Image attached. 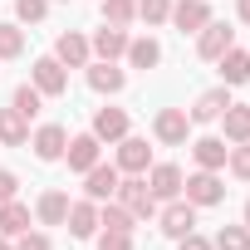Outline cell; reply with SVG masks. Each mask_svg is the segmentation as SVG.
<instances>
[{"label": "cell", "mask_w": 250, "mask_h": 250, "mask_svg": "<svg viewBox=\"0 0 250 250\" xmlns=\"http://www.w3.org/2000/svg\"><path fill=\"white\" fill-rule=\"evenodd\" d=\"M118 206H128L138 221H152L157 216V196H152V187L143 182V177H128V182H118Z\"/></svg>", "instance_id": "1"}, {"label": "cell", "mask_w": 250, "mask_h": 250, "mask_svg": "<svg viewBox=\"0 0 250 250\" xmlns=\"http://www.w3.org/2000/svg\"><path fill=\"white\" fill-rule=\"evenodd\" d=\"M196 35H201V40H196V54H201V59H211V64H216V59L235 44V30H230L226 20H206Z\"/></svg>", "instance_id": "2"}, {"label": "cell", "mask_w": 250, "mask_h": 250, "mask_svg": "<svg viewBox=\"0 0 250 250\" xmlns=\"http://www.w3.org/2000/svg\"><path fill=\"white\" fill-rule=\"evenodd\" d=\"M182 191H187L191 206H221V201H226V187H221L216 172H196V177H187Z\"/></svg>", "instance_id": "3"}, {"label": "cell", "mask_w": 250, "mask_h": 250, "mask_svg": "<svg viewBox=\"0 0 250 250\" xmlns=\"http://www.w3.org/2000/svg\"><path fill=\"white\" fill-rule=\"evenodd\" d=\"M35 88L44 93V98H59V93H69V69L49 54V59H35Z\"/></svg>", "instance_id": "4"}, {"label": "cell", "mask_w": 250, "mask_h": 250, "mask_svg": "<svg viewBox=\"0 0 250 250\" xmlns=\"http://www.w3.org/2000/svg\"><path fill=\"white\" fill-rule=\"evenodd\" d=\"M157 221H162V235L182 240V235H191V230H196V206H191V201H177V196H172V201H167V211H162Z\"/></svg>", "instance_id": "5"}, {"label": "cell", "mask_w": 250, "mask_h": 250, "mask_svg": "<svg viewBox=\"0 0 250 250\" xmlns=\"http://www.w3.org/2000/svg\"><path fill=\"white\" fill-rule=\"evenodd\" d=\"M152 167V147L143 138H118V172H128V177H143Z\"/></svg>", "instance_id": "6"}, {"label": "cell", "mask_w": 250, "mask_h": 250, "mask_svg": "<svg viewBox=\"0 0 250 250\" xmlns=\"http://www.w3.org/2000/svg\"><path fill=\"white\" fill-rule=\"evenodd\" d=\"M118 182H123V172H118V167H103V162H93V167L83 172V191H88V201H113Z\"/></svg>", "instance_id": "7"}, {"label": "cell", "mask_w": 250, "mask_h": 250, "mask_svg": "<svg viewBox=\"0 0 250 250\" xmlns=\"http://www.w3.org/2000/svg\"><path fill=\"white\" fill-rule=\"evenodd\" d=\"M187 128H191V118H187V108H162V113H157V123H152V133H157V143H167V147L187 143Z\"/></svg>", "instance_id": "8"}, {"label": "cell", "mask_w": 250, "mask_h": 250, "mask_svg": "<svg viewBox=\"0 0 250 250\" xmlns=\"http://www.w3.org/2000/svg\"><path fill=\"white\" fill-rule=\"evenodd\" d=\"M30 147H35V157H40V162H59V157H64V147H69V133L59 128V123H44V128L30 138Z\"/></svg>", "instance_id": "9"}, {"label": "cell", "mask_w": 250, "mask_h": 250, "mask_svg": "<svg viewBox=\"0 0 250 250\" xmlns=\"http://www.w3.org/2000/svg\"><path fill=\"white\" fill-rule=\"evenodd\" d=\"M182 35H196L206 20H211V10H206V0H177V5H172V15H167Z\"/></svg>", "instance_id": "10"}, {"label": "cell", "mask_w": 250, "mask_h": 250, "mask_svg": "<svg viewBox=\"0 0 250 250\" xmlns=\"http://www.w3.org/2000/svg\"><path fill=\"white\" fill-rule=\"evenodd\" d=\"M93 138H98V143L128 138V113H123V108H98V113H93Z\"/></svg>", "instance_id": "11"}, {"label": "cell", "mask_w": 250, "mask_h": 250, "mask_svg": "<svg viewBox=\"0 0 250 250\" xmlns=\"http://www.w3.org/2000/svg\"><path fill=\"white\" fill-rule=\"evenodd\" d=\"M182 167H172V162H157L152 167V177H147V187H152V196L157 201H172V196H182Z\"/></svg>", "instance_id": "12"}, {"label": "cell", "mask_w": 250, "mask_h": 250, "mask_svg": "<svg viewBox=\"0 0 250 250\" xmlns=\"http://www.w3.org/2000/svg\"><path fill=\"white\" fill-rule=\"evenodd\" d=\"M64 226H69V235L88 240V235L98 230V201H69V216H64Z\"/></svg>", "instance_id": "13"}, {"label": "cell", "mask_w": 250, "mask_h": 250, "mask_svg": "<svg viewBox=\"0 0 250 250\" xmlns=\"http://www.w3.org/2000/svg\"><path fill=\"white\" fill-rule=\"evenodd\" d=\"M216 64H221V83H226V88L250 83V49H235V44H230V49H226Z\"/></svg>", "instance_id": "14"}, {"label": "cell", "mask_w": 250, "mask_h": 250, "mask_svg": "<svg viewBox=\"0 0 250 250\" xmlns=\"http://www.w3.org/2000/svg\"><path fill=\"white\" fill-rule=\"evenodd\" d=\"M83 69H88V88L93 93H118L123 83H128V74L113 69V59H98V64H83Z\"/></svg>", "instance_id": "15"}, {"label": "cell", "mask_w": 250, "mask_h": 250, "mask_svg": "<svg viewBox=\"0 0 250 250\" xmlns=\"http://www.w3.org/2000/svg\"><path fill=\"white\" fill-rule=\"evenodd\" d=\"M54 59H59L64 69H83V64H88V40L74 35V30L59 35V40H54Z\"/></svg>", "instance_id": "16"}, {"label": "cell", "mask_w": 250, "mask_h": 250, "mask_svg": "<svg viewBox=\"0 0 250 250\" xmlns=\"http://www.w3.org/2000/svg\"><path fill=\"white\" fill-rule=\"evenodd\" d=\"M226 108H230V88L221 83V88H211V93H201V98H196V108H191L187 118H191V123H216V118H221Z\"/></svg>", "instance_id": "17"}, {"label": "cell", "mask_w": 250, "mask_h": 250, "mask_svg": "<svg viewBox=\"0 0 250 250\" xmlns=\"http://www.w3.org/2000/svg\"><path fill=\"white\" fill-rule=\"evenodd\" d=\"M191 157H196L201 172H221L226 157H230V147H226V138H201V143H191Z\"/></svg>", "instance_id": "18"}, {"label": "cell", "mask_w": 250, "mask_h": 250, "mask_svg": "<svg viewBox=\"0 0 250 250\" xmlns=\"http://www.w3.org/2000/svg\"><path fill=\"white\" fill-rule=\"evenodd\" d=\"M98 59H118V54H128V30L123 25H103L98 35H93V44H88Z\"/></svg>", "instance_id": "19"}, {"label": "cell", "mask_w": 250, "mask_h": 250, "mask_svg": "<svg viewBox=\"0 0 250 250\" xmlns=\"http://www.w3.org/2000/svg\"><path fill=\"white\" fill-rule=\"evenodd\" d=\"M64 157H69V167H74V172H88V167L98 162V138H93V133H79V138H69Z\"/></svg>", "instance_id": "20"}, {"label": "cell", "mask_w": 250, "mask_h": 250, "mask_svg": "<svg viewBox=\"0 0 250 250\" xmlns=\"http://www.w3.org/2000/svg\"><path fill=\"white\" fill-rule=\"evenodd\" d=\"M0 143L5 147H25L30 143V118H20L15 108H0Z\"/></svg>", "instance_id": "21"}, {"label": "cell", "mask_w": 250, "mask_h": 250, "mask_svg": "<svg viewBox=\"0 0 250 250\" xmlns=\"http://www.w3.org/2000/svg\"><path fill=\"white\" fill-rule=\"evenodd\" d=\"M30 230V206H20V201H0V235H25Z\"/></svg>", "instance_id": "22"}, {"label": "cell", "mask_w": 250, "mask_h": 250, "mask_svg": "<svg viewBox=\"0 0 250 250\" xmlns=\"http://www.w3.org/2000/svg\"><path fill=\"white\" fill-rule=\"evenodd\" d=\"M128 64L133 69H157L162 64V44L147 35V40H128Z\"/></svg>", "instance_id": "23"}, {"label": "cell", "mask_w": 250, "mask_h": 250, "mask_svg": "<svg viewBox=\"0 0 250 250\" xmlns=\"http://www.w3.org/2000/svg\"><path fill=\"white\" fill-rule=\"evenodd\" d=\"M221 123H226V138H230V143H250V108H245V103H230V108L221 113Z\"/></svg>", "instance_id": "24"}, {"label": "cell", "mask_w": 250, "mask_h": 250, "mask_svg": "<svg viewBox=\"0 0 250 250\" xmlns=\"http://www.w3.org/2000/svg\"><path fill=\"white\" fill-rule=\"evenodd\" d=\"M35 216H40L44 226H64V216H69V196H64V191H44L40 206H35Z\"/></svg>", "instance_id": "25"}, {"label": "cell", "mask_w": 250, "mask_h": 250, "mask_svg": "<svg viewBox=\"0 0 250 250\" xmlns=\"http://www.w3.org/2000/svg\"><path fill=\"white\" fill-rule=\"evenodd\" d=\"M98 226H108V230H133V226H138V216H133L128 206H118V201H103Z\"/></svg>", "instance_id": "26"}, {"label": "cell", "mask_w": 250, "mask_h": 250, "mask_svg": "<svg viewBox=\"0 0 250 250\" xmlns=\"http://www.w3.org/2000/svg\"><path fill=\"white\" fill-rule=\"evenodd\" d=\"M211 245L216 250H250V226H221Z\"/></svg>", "instance_id": "27"}, {"label": "cell", "mask_w": 250, "mask_h": 250, "mask_svg": "<svg viewBox=\"0 0 250 250\" xmlns=\"http://www.w3.org/2000/svg\"><path fill=\"white\" fill-rule=\"evenodd\" d=\"M138 20V0H103V25H128Z\"/></svg>", "instance_id": "28"}, {"label": "cell", "mask_w": 250, "mask_h": 250, "mask_svg": "<svg viewBox=\"0 0 250 250\" xmlns=\"http://www.w3.org/2000/svg\"><path fill=\"white\" fill-rule=\"evenodd\" d=\"M40 103H44V93H40L35 83H20V88H15V103H10V108H15L20 118H35V113H40Z\"/></svg>", "instance_id": "29"}, {"label": "cell", "mask_w": 250, "mask_h": 250, "mask_svg": "<svg viewBox=\"0 0 250 250\" xmlns=\"http://www.w3.org/2000/svg\"><path fill=\"white\" fill-rule=\"evenodd\" d=\"M25 54V30L20 25H0V59H20Z\"/></svg>", "instance_id": "30"}, {"label": "cell", "mask_w": 250, "mask_h": 250, "mask_svg": "<svg viewBox=\"0 0 250 250\" xmlns=\"http://www.w3.org/2000/svg\"><path fill=\"white\" fill-rule=\"evenodd\" d=\"M172 15V0H138V20H147V25H162Z\"/></svg>", "instance_id": "31"}, {"label": "cell", "mask_w": 250, "mask_h": 250, "mask_svg": "<svg viewBox=\"0 0 250 250\" xmlns=\"http://www.w3.org/2000/svg\"><path fill=\"white\" fill-rule=\"evenodd\" d=\"M98 250H133V230H98Z\"/></svg>", "instance_id": "32"}, {"label": "cell", "mask_w": 250, "mask_h": 250, "mask_svg": "<svg viewBox=\"0 0 250 250\" xmlns=\"http://www.w3.org/2000/svg\"><path fill=\"white\" fill-rule=\"evenodd\" d=\"M226 162H230V172H235V177H240V182H250V143H235V147H230V157H226Z\"/></svg>", "instance_id": "33"}, {"label": "cell", "mask_w": 250, "mask_h": 250, "mask_svg": "<svg viewBox=\"0 0 250 250\" xmlns=\"http://www.w3.org/2000/svg\"><path fill=\"white\" fill-rule=\"evenodd\" d=\"M15 15H20L25 25H35V20L49 15V0H15Z\"/></svg>", "instance_id": "34"}, {"label": "cell", "mask_w": 250, "mask_h": 250, "mask_svg": "<svg viewBox=\"0 0 250 250\" xmlns=\"http://www.w3.org/2000/svg\"><path fill=\"white\" fill-rule=\"evenodd\" d=\"M15 250H49V235H40V230H25V235H15Z\"/></svg>", "instance_id": "35"}, {"label": "cell", "mask_w": 250, "mask_h": 250, "mask_svg": "<svg viewBox=\"0 0 250 250\" xmlns=\"http://www.w3.org/2000/svg\"><path fill=\"white\" fill-rule=\"evenodd\" d=\"M15 191H20V177L15 172H0V201H15Z\"/></svg>", "instance_id": "36"}, {"label": "cell", "mask_w": 250, "mask_h": 250, "mask_svg": "<svg viewBox=\"0 0 250 250\" xmlns=\"http://www.w3.org/2000/svg\"><path fill=\"white\" fill-rule=\"evenodd\" d=\"M177 250H216V245H211L206 235H196V230H191V235H182V240H177Z\"/></svg>", "instance_id": "37"}, {"label": "cell", "mask_w": 250, "mask_h": 250, "mask_svg": "<svg viewBox=\"0 0 250 250\" xmlns=\"http://www.w3.org/2000/svg\"><path fill=\"white\" fill-rule=\"evenodd\" d=\"M235 15H240V20L250 25V0H235Z\"/></svg>", "instance_id": "38"}, {"label": "cell", "mask_w": 250, "mask_h": 250, "mask_svg": "<svg viewBox=\"0 0 250 250\" xmlns=\"http://www.w3.org/2000/svg\"><path fill=\"white\" fill-rule=\"evenodd\" d=\"M0 250H15V245H10V240H5V235H0Z\"/></svg>", "instance_id": "39"}, {"label": "cell", "mask_w": 250, "mask_h": 250, "mask_svg": "<svg viewBox=\"0 0 250 250\" xmlns=\"http://www.w3.org/2000/svg\"><path fill=\"white\" fill-rule=\"evenodd\" d=\"M245 226H250V201H245Z\"/></svg>", "instance_id": "40"}]
</instances>
